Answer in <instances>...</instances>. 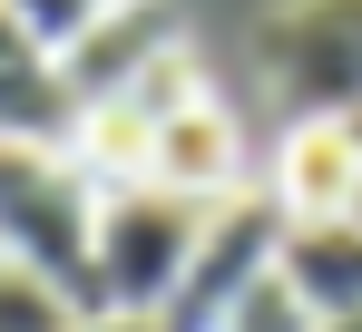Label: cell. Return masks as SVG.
Masks as SVG:
<instances>
[{
  "mask_svg": "<svg viewBox=\"0 0 362 332\" xmlns=\"http://www.w3.org/2000/svg\"><path fill=\"white\" fill-rule=\"evenodd\" d=\"M147 186H167V196H196V206H226V196H245V186H255V176H245V127H235V108H216V88L157 117Z\"/></svg>",
  "mask_w": 362,
  "mask_h": 332,
  "instance_id": "cell-7",
  "label": "cell"
},
{
  "mask_svg": "<svg viewBox=\"0 0 362 332\" xmlns=\"http://www.w3.org/2000/svg\"><path fill=\"white\" fill-rule=\"evenodd\" d=\"M69 332H157V323H147V313H78Z\"/></svg>",
  "mask_w": 362,
  "mask_h": 332,
  "instance_id": "cell-13",
  "label": "cell"
},
{
  "mask_svg": "<svg viewBox=\"0 0 362 332\" xmlns=\"http://www.w3.org/2000/svg\"><path fill=\"white\" fill-rule=\"evenodd\" d=\"M0 10H10V20H20V30H30V40H40V49L59 59L69 40H78V30H88V20H98V10H108V0H0Z\"/></svg>",
  "mask_w": 362,
  "mask_h": 332,
  "instance_id": "cell-12",
  "label": "cell"
},
{
  "mask_svg": "<svg viewBox=\"0 0 362 332\" xmlns=\"http://www.w3.org/2000/svg\"><path fill=\"white\" fill-rule=\"evenodd\" d=\"M353 225H362V206H353Z\"/></svg>",
  "mask_w": 362,
  "mask_h": 332,
  "instance_id": "cell-14",
  "label": "cell"
},
{
  "mask_svg": "<svg viewBox=\"0 0 362 332\" xmlns=\"http://www.w3.org/2000/svg\"><path fill=\"white\" fill-rule=\"evenodd\" d=\"M186 30H177V0H108L78 40L59 49V78L78 108H108V98H127L157 59H177Z\"/></svg>",
  "mask_w": 362,
  "mask_h": 332,
  "instance_id": "cell-6",
  "label": "cell"
},
{
  "mask_svg": "<svg viewBox=\"0 0 362 332\" xmlns=\"http://www.w3.org/2000/svg\"><path fill=\"white\" fill-rule=\"evenodd\" d=\"M255 69L284 117H362V0H284L255 30Z\"/></svg>",
  "mask_w": 362,
  "mask_h": 332,
  "instance_id": "cell-3",
  "label": "cell"
},
{
  "mask_svg": "<svg viewBox=\"0 0 362 332\" xmlns=\"http://www.w3.org/2000/svg\"><path fill=\"white\" fill-rule=\"evenodd\" d=\"M69 127H78V98L59 59L0 10V147H69Z\"/></svg>",
  "mask_w": 362,
  "mask_h": 332,
  "instance_id": "cell-8",
  "label": "cell"
},
{
  "mask_svg": "<svg viewBox=\"0 0 362 332\" xmlns=\"http://www.w3.org/2000/svg\"><path fill=\"white\" fill-rule=\"evenodd\" d=\"M0 264H10V254H0Z\"/></svg>",
  "mask_w": 362,
  "mask_h": 332,
  "instance_id": "cell-15",
  "label": "cell"
},
{
  "mask_svg": "<svg viewBox=\"0 0 362 332\" xmlns=\"http://www.w3.org/2000/svg\"><path fill=\"white\" fill-rule=\"evenodd\" d=\"M274 264L313 303V323H362V225H284Z\"/></svg>",
  "mask_w": 362,
  "mask_h": 332,
  "instance_id": "cell-9",
  "label": "cell"
},
{
  "mask_svg": "<svg viewBox=\"0 0 362 332\" xmlns=\"http://www.w3.org/2000/svg\"><path fill=\"white\" fill-rule=\"evenodd\" d=\"M264 196H274L284 225H353V206H362V127L353 117H284Z\"/></svg>",
  "mask_w": 362,
  "mask_h": 332,
  "instance_id": "cell-5",
  "label": "cell"
},
{
  "mask_svg": "<svg viewBox=\"0 0 362 332\" xmlns=\"http://www.w3.org/2000/svg\"><path fill=\"white\" fill-rule=\"evenodd\" d=\"M274 254H284V215H274L264 186H245V196H226V206H206V235H196V254H186V274H177V293H167L157 332H216L226 313H235L245 283L274 274Z\"/></svg>",
  "mask_w": 362,
  "mask_h": 332,
  "instance_id": "cell-4",
  "label": "cell"
},
{
  "mask_svg": "<svg viewBox=\"0 0 362 332\" xmlns=\"http://www.w3.org/2000/svg\"><path fill=\"white\" fill-rule=\"evenodd\" d=\"M0 254L98 313V186L69 147H0Z\"/></svg>",
  "mask_w": 362,
  "mask_h": 332,
  "instance_id": "cell-1",
  "label": "cell"
},
{
  "mask_svg": "<svg viewBox=\"0 0 362 332\" xmlns=\"http://www.w3.org/2000/svg\"><path fill=\"white\" fill-rule=\"evenodd\" d=\"M216 332H323V323H313V303H303L294 283H284V264H274L264 283H245V293H235V313H226Z\"/></svg>",
  "mask_w": 362,
  "mask_h": 332,
  "instance_id": "cell-10",
  "label": "cell"
},
{
  "mask_svg": "<svg viewBox=\"0 0 362 332\" xmlns=\"http://www.w3.org/2000/svg\"><path fill=\"white\" fill-rule=\"evenodd\" d=\"M206 235V206L196 196H167V186H98V313H167L186 254Z\"/></svg>",
  "mask_w": 362,
  "mask_h": 332,
  "instance_id": "cell-2",
  "label": "cell"
},
{
  "mask_svg": "<svg viewBox=\"0 0 362 332\" xmlns=\"http://www.w3.org/2000/svg\"><path fill=\"white\" fill-rule=\"evenodd\" d=\"M78 323V303L49 293L40 274H20V264H0V332H69Z\"/></svg>",
  "mask_w": 362,
  "mask_h": 332,
  "instance_id": "cell-11",
  "label": "cell"
}]
</instances>
